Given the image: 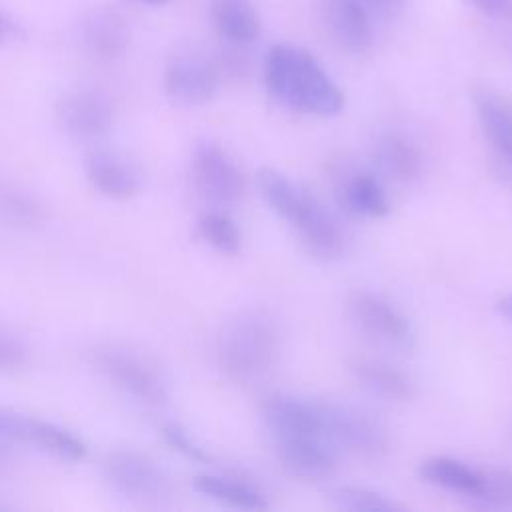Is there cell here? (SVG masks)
Wrapping results in <instances>:
<instances>
[{
  "label": "cell",
  "mask_w": 512,
  "mask_h": 512,
  "mask_svg": "<svg viewBox=\"0 0 512 512\" xmlns=\"http://www.w3.org/2000/svg\"><path fill=\"white\" fill-rule=\"evenodd\" d=\"M102 472L112 490L138 502L158 500L168 488L160 466L136 450L110 452L102 462Z\"/></svg>",
  "instance_id": "6"
},
{
  "label": "cell",
  "mask_w": 512,
  "mask_h": 512,
  "mask_svg": "<svg viewBox=\"0 0 512 512\" xmlns=\"http://www.w3.org/2000/svg\"><path fill=\"white\" fill-rule=\"evenodd\" d=\"M94 366L114 386L146 404H162L168 398L166 380L146 358L116 346L98 348Z\"/></svg>",
  "instance_id": "4"
},
{
  "label": "cell",
  "mask_w": 512,
  "mask_h": 512,
  "mask_svg": "<svg viewBox=\"0 0 512 512\" xmlns=\"http://www.w3.org/2000/svg\"><path fill=\"white\" fill-rule=\"evenodd\" d=\"M2 442H6V440H4V438H0V464H2V462H4V460H6V454H8V452H6V448H4V444H2Z\"/></svg>",
  "instance_id": "34"
},
{
  "label": "cell",
  "mask_w": 512,
  "mask_h": 512,
  "mask_svg": "<svg viewBox=\"0 0 512 512\" xmlns=\"http://www.w3.org/2000/svg\"><path fill=\"white\" fill-rule=\"evenodd\" d=\"M472 98L482 132L494 150L498 170L512 182V112L488 88H476Z\"/></svg>",
  "instance_id": "15"
},
{
  "label": "cell",
  "mask_w": 512,
  "mask_h": 512,
  "mask_svg": "<svg viewBox=\"0 0 512 512\" xmlns=\"http://www.w3.org/2000/svg\"><path fill=\"white\" fill-rule=\"evenodd\" d=\"M268 92L292 110L334 116L344 108V94L322 64L304 48L276 44L264 62Z\"/></svg>",
  "instance_id": "1"
},
{
  "label": "cell",
  "mask_w": 512,
  "mask_h": 512,
  "mask_svg": "<svg viewBox=\"0 0 512 512\" xmlns=\"http://www.w3.org/2000/svg\"><path fill=\"white\" fill-rule=\"evenodd\" d=\"M80 38L86 52L100 62L122 58L130 44V28L124 16L110 6H94L80 20Z\"/></svg>",
  "instance_id": "12"
},
{
  "label": "cell",
  "mask_w": 512,
  "mask_h": 512,
  "mask_svg": "<svg viewBox=\"0 0 512 512\" xmlns=\"http://www.w3.org/2000/svg\"><path fill=\"white\" fill-rule=\"evenodd\" d=\"M44 206L32 194L0 184V218L14 226H38L44 220Z\"/></svg>",
  "instance_id": "24"
},
{
  "label": "cell",
  "mask_w": 512,
  "mask_h": 512,
  "mask_svg": "<svg viewBox=\"0 0 512 512\" xmlns=\"http://www.w3.org/2000/svg\"><path fill=\"white\" fill-rule=\"evenodd\" d=\"M58 126L74 140L94 142L106 136L114 122L110 100L96 90H70L54 106Z\"/></svg>",
  "instance_id": "7"
},
{
  "label": "cell",
  "mask_w": 512,
  "mask_h": 512,
  "mask_svg": "<svg viewBox=\"0 0 512 512\" xmlns=\"http://www.w3.org/2000/svg\"><path fill=\"white\" fill-rule=\"evenodd\" d=\"M320 22L340 50L364 54L374 40L372 20L360 0H322Z\"/></svg>",
  "instance_id": "11"
},
{
  "label": "cell",
  "mask_w": 512,
  "mask_h": 512,
  "mask_svg": "<svg viewBox=\"0 0 512 512\" xmlns=\"http://www.w3.org/2000/svg\"><path fill=\"white\" fill-rule=\"evenodd\" d=\"M162 436H164L166 444H170L182 456H186L194 462H200V464L210 462V456L206 454V450L182 426H178L174 422H168V424L162 426Z\"/></svg>",
  "instance_id": "28"
},
{
  "label": "cell",
  "mask_w": 512,
  "mask_h": 512,
  "mask_svg": "<svg viewBox=\"0 0 512 512\" xmlns=\"http://www.w3.org/2000/svg\"><path fill=\"white\" fill-rule=\"evenodd\" d=\"M466 2L490 18L512 20V0H466Z\"/></svg>",
  "instance_id": "31"
},
{
  "label": "cell",
  "mask_w": 512,
  "mask_h": 512,
  "mask_svg": "<svg viewBox=\"0 0 512 512\" xmlns=\"http://www.w3.org/2000/svg\"><path fill=\"white\" fill-rule=\"evenodd\" d=\"M190 176L198 194L218 206H234L246 192L242 170L214 142H200L194 148Z\"/></svg>",
  "instance_id": "5"
},
{
  "label": "cell",
  "mask_w": 512,
  "mask_h": 512,
  "mask_svg": "<svg viewBox=\"0 0 512 512\" xmlns=\"http://www.w3.org/2000/svg\"><path fill=\"white\" fill-rule=\"evenodd\" d=\"M336 194L340 206L346 208L350 214L382 218L390 212L388 196L380 180L370 172L348 174L346 178H342V184L338 186Z\"/></svg>",
  "instance_id": "19"
},
{
  "label": "cell",
  "mask_w": 512,
  "mask_h": 512,
  "mask_svg": "<svg viewBox=\"0 0 512 512\" xmlns=\"http://www.w3.org/2000/svg\"><path fill=\"white\" fill-rule=\"evenodd\" d=\"M140 2L150 4V6H162V4H166V2H170V0H140Z\"/></svg>",
  "instance_id": "35"
},
{
  "label": "cell",
  "mask_w": 512,
  "mask_h": 512,
  "mask_svg": "<svg viewBox=\"0 0 512 512\" xmlns=\"http://www.w3.org/2000/svg\"><path fill=\"white\" fill-rule=\"evenodd\" d=\"M296 228L306 250L318 258L332 260L344 254L346 250V232L336 220L332 212L324 208V204L310 194L302 192L300 202L296 204L292 216L286 220Z\"/></svg>",
  "instance_id": "9"
},
{
  "label": "cell",
  "mask_w": 512,
  "mask_h": 512,
  "mask_svg": "<svg viewBox=\"0 0 512 512\" xmlns=\"http://www.w3.org/2000/svg\"><path fill=\"white\" fill-rule=\"evenodd\" d=\"M348 314L352 322L374 340L398 348H410L414 342L410 320L378 294L366 290L354 292L348 298Z\"/></svg>",
  "instance_id": "8"
},
{
  "label": "cell",
  "mask_w": 512,
  "mask_h": 512,
  "mask_svg": "<svg viewBox=\"0 0 512 512\" xmlns=\"http://www.w3.org/2000/svg\"><path fill=\"white\" fill-rule=\"evenodd\" d=\"M284 468L304 480H320L336 468V446L322 436H298L274 440Z\"/></svg>",
  "instance_id": "14"
},
{
  "label": "cell",
  "mask_w": 512,
  "mask_h": 512,
  "mask_svg": "<svg viewBox=\"0 0 512 512\" xmlns=\"http://www.w3.org/2000/svg\"><path fill=\"white\" fill-rule=\"evenodd\" d=\"M194 490L240 510H264L268 506L266 496L258 488L228 476L200 474L194 478Z\"/></svg>",
  "instance_id": "22"
},
{
  "label": "cell",
  "mask_w": 512,
  "mask_h": 512,
  "mask_svg": "<svg viewBox=\"0 0 512 512\" xmlns=\"http://www.w3.org/2000/svg\"><path fill=\"white\" fill-rule=\"evenodd\" d=\"M494 306H496L500 316H504V318H508L512 322V292H508L502 298H498Z\"/></svg>",
  "instance_id": "33"
},
{
  "label": "cell",
  "mask_w": 512,
  "mask_h": 512,
  "mask_svg": "<svg viewBox=\"0 0 512 512\" xmlns=\"http://www.w3.org/2000/svg\"><path fill=\"white\" fill-rule=\"evenodd\" d=\"M24 444H34L44 452H50L52 456L70 462L82 460L88 452L86 444L78 436L36 416H28Z\"/></svg>",
  "instance_id": "23"
},
{
  "label": "cell",
  "mask_w": 512,
  "mask_h": 512,
  "mask_svg": "<svg viewBox=\"0 0 512 512\" xmlns=\"http://www.w3.org/2000/svg\"><path fill=\"white\" fill-rule=\"evenodd\" d=\"M164 92L178 106L208 104L218 92V68L202 56L178 54L166 64Z\"/></svg>",
  "instance_id": "10"
},
{
  "label": "cell",
  "mask_w": 512,
  "mask_h": 512,
  "mask_svg": "<svg viewBox=\"0 0 512 512\" xmlns=\"http://www.w3.org/2000/svg\"><path fill=\"white\" fill-rule=\"evenodd\" d=\"M86 176L96 190L114 200H128L140 192L138 172L106 150H96L86 158Z\"/></svg>",
  "instance_id": "16"
},
{
  "label": "cell",
  "mask_w": 512,
  "mask_h": 512,
  "mask_svg": "<svg viewBox=\"0 0 512 512\" xmlns=\"http://www.w3.org/2000/svg\"><path fill=\"white\" fill-rule=\"evenodd\" d=\"M374 162L396 182H412L422 174L424 158L414 142L400 134H382L374 144Z\"/></svg>",
  "instance_id": "20"
},
{
  "label": "cell",
  "mask_w": 512,
  "mask_h": 512,
  "mask_svg": "<svg viewBox=\"0 0 512 512\" xmlns=\"http://www.w3.org/2000/svg\"><path fill=\"white\" fill-rule=\"evenodd\" d=\"M420 478L432 486L474 498L480 490L482 470L450 456H432L420 464Z\"/></svg>",
  "instance_id": "21"
},
{
  "label": "cell",
  "mask_w": 512,
  "mask_h": 512,
  "mask_svg": "<svg viewBox=\"0 0 512 512\" xmlns=\"http://www.w3.org/2000/svg\"><path fill=\"white\" fill-rule=\"evenodd\" d=\"M26 360V348L16 338L0 330V372L20 370L26 364Z\"/></svg>",
  "instance_id": "29"
},
{
  "label": "cell",
  "mask_w": 512,
  "mask_h": 512,
  "mask_svg": "<svg viewBox=\"0 0 512 512\" xmlns=\"http://www.w3.org/2000/svg\"><path fill=\"white\" fill-rule=\"evenodd\" d=\"M318 406L324 432L336 448H346L368 458L380 456L388 450V430L374 414L348 404L318 402Z\"/></svg>",
  "instance_id": "3"
},
{
  "label": "cell",
  "mask_w": 512,
  "mask_h": 512,
  "mask_svg": "<svg viewBox=\"0 0 512 512\" xmlns=\"http://www.w3.org/2000/svg\"><path fill=\"white\" fill-rule=\"evenodd\" d=\"M330 498L338 508L356 510V512H396V510H404L402 504L388 498L386 494H380L376 490L362 488V486H340V488L332 490Z\"/></svg>",
  "instance_id": "26"
},
{
  "label": "cell",
  "mask_w": 512,
  "mask_h": 512,
  "mask_svg": "<svg viewBox=\"0 0 512 512\" xmlns=\"http://www.w3.org/2000/svg\"><path fill=\"white\" fill-rule=\"evenodd\" d=\"M348 368L366 390L386 400L404 402L414 396V384L410 382V378L386 362L372 358H352L348 362Z\"/></svg>",
  "instance_id": "18"
},
{
  "label": "cell",
  "mask_w": 512,
  "mask_h": 512,
  "mask_svg": "<svg viewBox=\"0 0 512 512\" xmlns=\"http://www.w3.org/2000/svg\"><path fill=\"white\" fill-rule=\"evenodd\" d=\"M474 498L492 508H512V470H482L480 490Z\"/></svg>",
  "instance_id": "27"
},
{
  "label": "cell",
  "mask_w": 512,
  "mask_h": 512,
  "mask_svg": "<svg viewBox=\"0 0 512 512\" xmlns=\"http://www.w3.org/2000/svg\"><path fill=\"white\" fill-rule=\"evenodd\" d=\"M262 416L274 440L298 436L328 438L324 432L318 402H306L294 396L274 394L264 400Z\"/></svg>",
  "instance_id": "13"
},
{
  "label": "cell",
  "mask_w": 512,
  "mask_h": 512,
  "mask_svg": "<svg viewBox=\"0 0 512 512\" xmlns=\"http://www.w3.org/2000/svg\"><path fill=\"white\" fill-rule=\"evenodd\" d=\"M360 2L372 8L380 16H394L404 6V0H360Z\"/></svg>",
  "instance_id": "32"
},
{
  "label": "cell",
  "mask_w": 512,
  "mask_h": 512,
  "mask_svg": "<svg viewBox=\"0 0 512 512\" xmlns=\"http://www.w3.org/2000/svg\"><path fill=\"white\" fill-rule=\"evenodd\" d=\"M198 236L222 254H238L242 248V234L236 222L224 212H206L196 224Z\"/></svg>",
  "instance_id": "25"
},
{
  "label": "cell",
  "mask_w": 512,
  "mask_h": 512,
  "mask_svg": "<svg viewBox=\"0 0 512 512\" xmlns=\"http://www.w3.org/2000/svg\"><path fill=\"white\" fill-rule=\"evenodd\" d=\"M280 348L282 332L276 318L264 310H246L220 330L216 362L230 382L246 384L274 368Z\"/></svg>",
  "instance_id": "2"
},
{
  "label": "cell",
  "mask_w": 512,
  "mask_h": 512,
  "mask_svg": "<svg viewBox=\"0 0 512 512\" xmlns=\"http://www.w3.org/2000/svg\"><path fill=\"white\" fill-rule=\"evenodd\" d=\"M210 20L232 46L252 44L260 34V18L250 0H210Z\"/></svg>",
  "instance_id": "17"
},
{
  "label": "cell",
  "mask_w": 512,
  "mask_h": 512,
  "mask_svg": "<svg viewBox=\"0 0 512 512\" xmlns=\"http://www.w3.org/2000/svg\"><path fill=\"white\" fill-rule=\"evenodd\" d=\"M26 40L24 26L4 8H0V46H14Z\"/></svg>",
  "instance_id": "30"
}]
</instances>
